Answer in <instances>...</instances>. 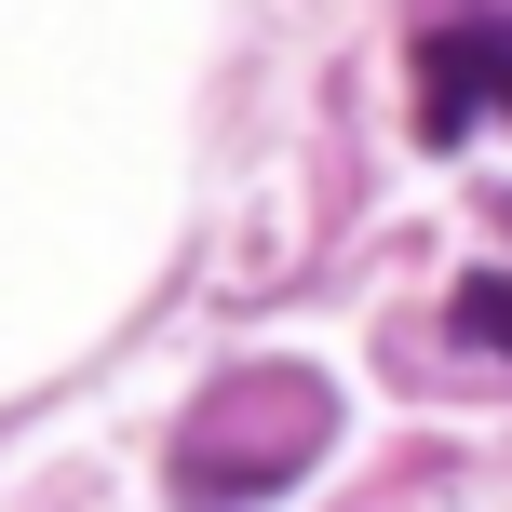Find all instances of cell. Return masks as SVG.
Instances as JSON below:
<instances>
[{
  "mask_svg": "<svg viewBox=\"0 0 512 512\" xmlns=\"http://www.w3.org/2000/svg\"><path fill=\"white\" fill-rule=\"evenodd\" d=\"M499 68H512V27H499V0H459V14L432 27V54H418V135H432V149L486 135Z\"/></svg>",
  "mask_w": 512,
  "mask_h": 512,
  "instance_id": "obj_1",
  "label": "cell"
},
{
  "mask_svg": "<svg viewBox=\"0 0 512 512\" xmlns=\"http://www.w3.org/2000/svg\"><path fill=\"white\" fill-rule=\"evenodd\" d=\"M499 310H512L499 270H472V283H459V337H472V351H499Z\"/></svg>",
  "mask_w": 512,
  "mask_h": 512,
  "instance_id": "obj_2",
  "label": "cell"
}]
</instances>
